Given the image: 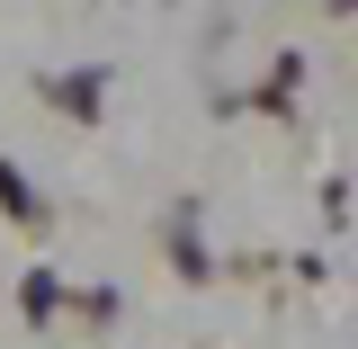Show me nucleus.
I'll return each instance as SVG.
<instances>
[{
	"label": "nucleus",
	"instance_id": "obj_1",
	"mask_svg": "<svg viewBox=\"0 0 358 349\" xmlns=\"http://www.w3.org/2000/svg\"><path fill=\"white\" fill-rule=\"evenodd\" d=\"M0 206H9L18 224H36V188H27L18 171H9V162H0Z\"/></svg>",
	"mask_w": 358,
	"mask_h": 349
}]
</instances>
